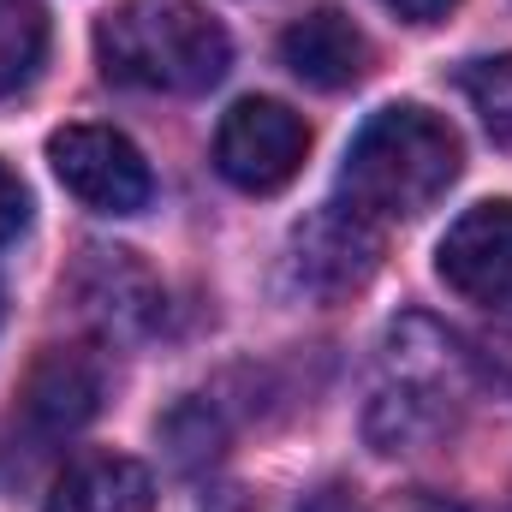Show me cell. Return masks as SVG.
<instances>
[{"label": "cell", "instance_id": "cell-11", "mask_svg": "<svg viewBox=\"0 0 512 512\" xmlns=\"http://www.w3.org/2000/svg\"><path fill=\"white\" fill-rule=\"evenodd\" d=\"M48 54V6L0 0V96H18Z\"/></svg>", "mask_w": 512, "mask_h": 512}, {"label": "cell", "instance_id": "cell-12", "mask_svg": "<svg viewBox=\"0 0 512 512\" xmlns=\"http://www.w3.org/2000/svg\"><path fill=\"white\" fill-rule=\"evenodd\" d=\"M459 90L483 114L489 137L495 143H512V54H489V60L459 66Z\"/></svg>", "mask_w": 512, "mask_h": 512}, {"label": "cell", "instance_id": "cell-7", "mask_svg": "<svg viewBox=\"0 0 512 512\" xmlns=\"http://www.w3.org/2000/svg\"><path fill=\"white\" fill-rule=\"evenodd\" d=\"M435 274L471 298V304H495L512 292V203L495 197V203H477L465 209L447 239L435 245Z\"/></svg>", "mask_w": 512, "mask_h": 512}, {"label": "cell", "instance_id": "cell-9", "mask_svg": "<svg viewBox=\"0 0 512 512\" xmlns=\"http://www.w3.org/2000/svg\"><path fill=\"white\" fill-rule=\"evenodd\" d=\"M102 387H108V370H102V358L90 346H54L30 370L24 417L42 435H72V429H84L102 411Z\"/></svg>", "mask_w": 512, "mask_h": 512}, {"label": "cell", "instance_id": "cell-15", "mask_svg": "<svg viewBox=\"0 0 512 512\" xmlns=\"http://www.w3.org/2000/svg\"><path fill=\"white\" fill-rule=\"evenodd\" d=\"M382 6H387V12H399L405 24H441L459 0H382Z\"/></svg>", "mask_w": 512, "mask_h": 512}, {"label": "cell", "instance_id": "cell-8", "mask_svg": "<svg viewBox=\"0 0 512 512\" xmlns=\"http://www.w3.org/2000/svg\"><path fill=\"white\" fill-rule=\"evenodd\" d=\"M280 60L310 90H352V84L370 78V60L376 54H370V36L346 12L316 6V12H304V18H292L280 30Z\"/></svg>", "mask_w": 512, "mask_h": 512}, {"label": "cell", "instance_id": "cell-6", "mask_svg": "<svg viewBox=\"0 0 512 512\" xmlns=\"http://www.w3.org/2000/svg\"><path fill=\"white\" fill-rule=\"evenodd\" d=\"M376 262H382V233L352 203H328L292 233V280H298V292L346 298L376 274Z\"/></svg>", "mask_w": 512, "mask_h": 512}, {"label": "cell", "instance_id": "cell-13", "mask_svg": "<svg viewBox=\"0 0 512 512\" xmlns=\"http://www.w3.org/2000/svg\"><path fill=\"white\" fill-rule=\"evenodd\" d=\"M465 358L477 364V376L495 387V393H507L512 399V292L507 298H495V310H489V322L477 328V340H471Z\"/></svg>", "mask_w": 512, "mask_h": 512}, {"label": "cell", "instance_id": "cell-2", "mask_svg": "<svg viewBox=\"0 0 512 512\" xmlns=\"http://www.w3.org/2000/svg\"><path fill=\"white\" fill-rule=\"evenodd\" d=\"M96 60L114 84L197 96L227 78L233 42L221 18H209L191 0H126L96 24Z\"/></svg>", "mask_w": 512, "mask_h": 512}, {"label": "cell", "instance_id": "cell-5", "mask_svg": "<svg viewBox=\"0 0 512 512\" xmlns=\"http://www.w3.org/2000/svg\"><path fill=\"white\" fill-rule=\"evenodd\" d=\"M54 179L96 215H137L155 197V173L143 149L114 126H60L48 137Z\"/></svg>", "mask_w": 512, "mask_h": 512}, {"label": "cell", "instance_id": "cell-10", "mask_svg": "<svg viewBox=\"0 0 512 512\" xmlns=\"http://www.w3.org/2000/svg\"><path fill=\"white\" fill-rule=\"evenodd\" d=\"M42 512H155V477L126 453H78Z\"/></svg>", "mask_w": 512, "mask_h": 512}, {"label": "cell", "instance_id": "cell-14", "mask_svg": "<svg viewBox=\"0 0 512 512\" xmlns=\"http://www.w3.org/2000/svg\"><path fill=\"white\" fill-rule=\"evenodd\" d=\"M24 221H30V197H24V179L0 161V245L6 239H18L24 233Z\"/></svg>", "mask_w": 512, "mask_h": 512}, {"label": "cell", "instance_id": "cell-4", "mask_svg": "<svg viewBox=\"0 0 512 512\" xmlns=\"http://www.w3.org/2000/svg\"><path fill=\"white\" fill-rule=\"evenodd\" d=\"M310 155V126L274 102V96H245L221 114V131H215V167L227 185L251 191V197H268L280 185L298 179Z\"/></svg>", "mask_w": 512, "mask_h": 512}, {"label": "cell", "instance_id": "cell-3", "mask_svg": "<svg viewBox=\"0 0 512 512\" xmlns=\"http://www.w3.org/2000/svg\"><path fill=\"white\" fill-rule=\"evenodd\" d=\"M465 399V352L423 316L393 322L370 393V435L382 453H411L459 423Z\"/></svg>", "mask_w": 512, "mask_h": 512}, {"label": "cell", "instance_id": "cell-1", "mask_svg": "<svg viewBox=\"0 0 512 512\" xmlns=\"http://www.w3.org/2000/svg\"><path fill=\"white\" fill-rule=\"evenodd\" d=\"M459 131L441 114L417 108V102H393L376 108L340 167V191L358 215L382 221H417L423 209H435L447 197V185L459 179Z\"/></svg>", "mask_w": 512, "mask_h": 512}, {"label": "cell", "instance_id": "cell-16", "mask_svg": "<svg viewBox=\"0 0 512 512\" xmlns=\"http://www.w3.org/2000/svg\"><path fill=\"white\" fill-rule=\"evenodd\" d=\"M0 322H6V292H0Z\"/></svg>", "mask_w": 512, "mask_h": 512}]
</instances>
